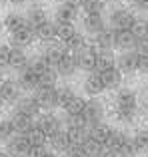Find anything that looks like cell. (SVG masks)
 <instances>
[{"mask_svg": "<svg viewBox=\"0 0 148 157\" xmlns=\"http://www.w3.org/2000/svg\"><path fill=\"white\" fill-rule=\"evenodd\" d=\"M74 62H76L78 70H84V72H96V58H98V48L94 46H86L80 52H74Z\"/></svg>", "mask_w": 148, "mask_h": 157, "instance_id": "6da1fadb", "label": "cell"}, {"mask_svg": "<svg viewBox=\"0 0 148 157\" xmlns=\"http://www.w3.org/2000/svg\"><path fill=\"white\" fill-rule=\"evenodd\" d=\"M34 98L38 100V104L42 109H54V107H60V96H58V88L54 86H42L34 92Z\"/></svg>", "mask_w": 148, "mask_h": 157, "instance_id": "7a4b0ae2", "label": "cell"}, {"mask_svg": "<svg viewBox=\"0 0 148 157\" xmlns=\"http://www.w3.org/2000/svg\"><path fill=\"white\" fill-rule=\"evenodd\" d=\"M110 26L114 30H130L132 24L136 22V16L128 10V8H114L110 12Z\"/></svg>", "mask_w": 148, "mask_h": 157, "instance_id": "3957f363", "label": "cell"}, {"mask_svg": "<svg viewBox=\"0 0 148 157\" xmlns=\"http://www.w3.org/2000/svg\"><path fill=\"white\" fill-rule=\"evenodd\" d=\"M18 84L22 90H26V92H36V90L40 88V74L36 72L34 68H32L30 64H26L24 68L18 70Z\"/></svg>", "mask_w": 148, "mask_h": 157, "instance_id": "277c9868", "label": "cell"}, {"mask_svg": "<svg viewBox=\"0 0 148 157\" xmlns=\"http://www.w3.org/2000/svg\"><path fill=\"white\" fill-rule=\"evenodd\" d=\"M30 141H28L26 135L22 133H14L10 139L6 141V151L10 157H28L30 153Z\"/></svg>", "mask_w": 148, "mask_h": 157, "instance_id": "5b68a950", "label": "cell"}, {"mask_svg": "<svg viewBox=\"0 0 148 157\" xmlns=\"http://www.w3.org/2000/svg\"><path fill=\"white\" fill-rule=\"evenodd\" d=\"M84 117L88 121V125H94V123H100L104 121V105L98 98H90L86 100V105H84Z\"/></svg>", "mask_w": 148, "mask_h": 157, "instance_id": "8992f818", "label": "cell"}, {"mask_svg": "<svg viewBox=\"0 0 148 157\" xmlns=\"http://www.w3.org/2000/svg\"><path fill=\"white\" fill-rule=\"evenodd\" d=\"M116 68L122 74H134L138 72V52L136 50H126L120 52V56L116 58Z\"/></svg>", "mask_w": 148, "mask_h": 157, "instance_id": "52a82bcc", "label": "cell"}, {"mask_svg": "<svg viewBox=\"0 0 148 157\" xmlns=\"http://www.w3.org/2000/svg\"><path fill=\"white\" fill-rule=\"evenodd\" d=\"M0 98L6 104H16L22 98V88H20L18 80H2V84H0Z\"/></svg>", "mask_w": 148, "mask_h": 157, "instance_id": "ba28073f", "label": "cell"}, {"mask_svg": "<svg viewBox=\"0 0 148 157\" xmlns=\"http://www.w3.org/2000/svg\"><path fill=\"white\" fill-rule=\"evenodd\" d=\"M82 90H84V94H86V96H90V98L100 96V94L106 90L104 88V82H102L100 72H88L86 80L82 82Z\"/></svg>", "mask_w": 148, "mask_h": 157, "instance_id": "9c48e42d", "label": "cell"}, {"mask_svg": "<svg viewBox=\"0 0 148 157\" xmlns=\"http://www.w3.org/2000/svg\"><path fill=\"white\" fill-rule=\"evenodd\" d=\"M34 38H36L34 28H32L30 24H26L24 28H20V30H16V32L10 34V46L26 48V46H30V44L34 42Z\"/></svg>", "mask_w": 148, "mask_h": 157, "instance_id": "30bf717a", "label": "cell"}, {"mask_svg": "<svg viewBox=\"0 0 148 157\" xmlns=\"http://www.w3.org/2000/svg\"><path fill=\"white\" fill-rule=\"evenodd\" d=\"M36 125H38L40 129L48 135V137H52L54 133H58V131L62 129V121H60L54 113H42V115H38V117H36Z\"/></svg>", "mask_w": 148, "mask_h": 157, "instance_id": "8fae6325", "label": "cell"}, {"mask_svg": "<svg viewBox=\"0 0 148 157\" xmlns=\"http://www.w3.org/2000/svg\"><path fill=\"white\" fill-rule=\"evenodd\" d=\"M82 26H84L86 34L94 38V36L100 34L102 30H106L108 24H106V20H104V16H102V14H86L84 20H82Z\"/></svg>", "mask_w": 148, "mask_h": 157, "instance_id": "7c38bea8", "label": "cell"}, {"mask_svg": "<svg viewBox=\"0 0 148 157\" xmlns=\"http://www.w3.org/2000/svg\"><path fill=\"white\" fill-rule=\"evenodd\" d=\"M34 117H30V115H26V113H20V111H16L14 109V113L10 115V125H12V129H14V133H22V135H26L28 131L34 127Z\"/></svg>", "mask_w": 148, "mask_h": 157, "instance_id": "4fadbf2b", "label": "cell"}, {"mask_svg": "<svg viewBox=\"0 0 148 157\" xmlns=\"http://www.w3.org/2000/svg\"><path fill=\"white\" fill-rule=\"evenodd\" d=\"M66 54H70V50H68L66 44L62 42V44H48V46L44 48L42 56H44V60H46L52 68H56V66H58V62L62 60Z\"/></svg>", "mask_w": 148, "mask_h": 157, "instance_id": "5bb4252c", "label": "cell"}, {"mask_svg": "<svg viewBox=\"0 0 148 157\" xmlns=\"http://www.w3.org/2000/svg\"><path fill=\"white\" fill-rule=\"evenodd\" d=\"M78 8L80 4H74V2H68V0H62V2L56 6V20L60 22H74L78 18Z\"/></svg>", "mask_w": 148, "mask_h": 157, "instance_id": "9a60e30c", "label": "cell"}, {"mask_svg": "<svg viewBox=\"0 0 148 157\" xmlns=\"http://www.w3.org/2000/svg\"><path fill=\"white\" fill-rule=\"evenodd\" d=\"M138 40L134 38V34L130 30H114V48L120 52L134 50Z\"/></svg>", "mask_w": 148, "mask_h": 157, "instance_id": "2e32d148", "label": "cell"}, {"mask_svg": "<svg viewBox=\"0 0 148 157\" xmlns=\"http://www.w3.org/2000/svg\"><path fill=\"white\" fill-rule=\"evenodd\" d=\"M14 105H16V111L26 113V115H30V117H38L40 109H42L40 104H38V100H36L34 96H22Z\"/></svg>", "mask_w": 148, "mask_h": 157, "instance_id": "e0dca14e", "label": "cell"}, {"mask_svg": "<svg viewBox=\"0 0 148 157\" xmlns=\"http://www.w3.org/2000/svg\"><path fill=\"white\" fill-rule=\"evenodd\" d=\"M48 141H50V147L56 151V153H62V155L74 145V143L70 141V137H68L66 129H60L58 133H54L52 137H48Z\"/></svg>", "mask_w": 148, "mask_h": 157, "instance_id": "ac0fdd59", "label": "cell"}, {"mask_svg": "<svg viewBox=\"0 0 148 157\" xmlns=\"http://www.w3.org/2000/svg\"><path fill=\"white\" fill-rule=\"evenodd\" d=\"M100 76H102V82H104V88H106V90H116L118 86L122 84V78H124V74H122L120 70L116 68V66H112V68L100 72Z\"/></svg>", "mask_w": 148, "mask_h": 157, "instance_id": "d6986e66", "label": "cell"}, {"mask_svg": "<svg viewBox=\"0 0 148 157\" xmlns=\"http://www.w3.org/2000/svg\"><path fill=\"white\" fill-rule=\"evenodd\" d=\"M92 44L98 48V50H112L114 48V28H106V30H102L100 34L94 36Z\"/></svg>", "mask_w": 148, "mask_h": 157, "instance_id": "ffe728a7", "label": "cell"}, {"mask_svg": "<svg viewBox=\"0 0 148 157\" xmlns=\"http://www.w3.org/2000/svg\"><path fill=\"white\" fill-rule=\"evenodd\" d=\"M76 70H78V66H76V62H74L72 54H66V56L58 62V66H56V72H58L60 78H72L74 74H76Z\"/></svg>", "mask_w": 148, "mask_h": 157, "instance_id": "44dd1931", "label": "cell"}, {"mask_svg": "<svg viewBox=\"0 0 148 157\" xmlns=\"http://www.w3.org/2000/svg\"><path fill=\"white\" fill-rule=\"evenodd\" d=\"M26 24H28L26 16L18 14V12H8V14L4 16V28H6L10 34L16 32V30H20V28H24Z\"/></svg>", "mask_w": 148, "mask_h": 157, "instance_id": "7402d4cb", "label": "cell"}, {"mask_svg": "<svg viewBox=\"0 0 148 157\" xmlns=\"http://www.w3.org/2000/svg\"><path fill=\"white\" fill-rule=\"evenodd\" d=\"M136 105H138V100H136V94H134L132 90H128V88L118 90L116 107H132V109H136Z\"/></svg>", "mask_w": 148, "mask_h": 157, "instance_id": "603a6c76", "label": "cell"}, {"mask_svg": "<svg viewBox=\"0 0 148 157\" xmlns=\"http://www.w3.org/2000/svg\"><path fill=\"white\" fill-rule=\"evenodd\" d=\"M36 32V38L42 40V42H52V40L56 38V24L50 22V20H46V22H42L40 26L34 28Z\"/></svg>", "mask_w": 148, "mask_h": 157, "instance_id": "cb8c5ba5", "label": "cell"}, {"mask_svg": "<svg viewBox=\"0 0 148 157\" xmlns=\"http://www.w3.org/2000/svg\"><path fill=\"white\" fill-rule=\"evenodd\" d=\"M112 127L108 125V123H104V121H100V123H94V125H90V135H92L94 139H98V141L104 145L106 141H108V137L112 135Z\"/></svg>", "mask_w": 148, "mask_h": 157, "instance_id": "d4e9b609", "label": "cell"}, {"mask_svg": "<svg viewBox=\"0 0 148 157\" xmlns=\"http://www.w3.org/2000/svg\"><path fill=\"white\" fill-rule=\"evenodd\" d=\"M26 20H28V24H30L32 28H36V26H40L42 22H46L48 14H46V10H44L42 6H30L28 12H26Z\"/></svg>", "mask_w": 148, "mask_h": 157, "instance_id": "484cf974", "label": "cell"}, {"mask_svg": "<svg viewBox=\"0 0 148 157\" xmlns=\"http://www.w3.org/2000/svg\"><path fill=\"white\" fill-rule=\"evenodd\" d=\"M80 147H82V151H84L88 157H98L102 151H104V145H102L98 139H94L90 133H88V137H86L84 141L80 143Z\"/></svg>", "mask_w": 148, "mask_h": 157, "instance_id": "4316f807", "label": "cell"}, {"mask_svg": "<svg viewBox=\"0 0 148 157\" xmlns=\"http://www.w3.org/2000/svg\"><path fill=\"white\" fill-rule=\"evenodd\" d=\"M116 66V58H114L112 50H98L96 58V72H104V70Z\"/></svg>", "mask_w": 148, "mask_h": 157, "instance_id": "83f0119b", "label": "cell"}, {"mask_svg": "<svg viewBox=\"0 0 148 157\" xmlns=\"http://www.w3.org/2000/svg\"><path fill=\"white\" fill-rule=\"evenodd\" d=\"M66 133L70 137V141L74 145H80L90 133V127H84V125H66Z\"/></svg>", "mask_w": 148, "mask_h": 157, "instance_id": "f1b7e54d", "label": "cell"}, {"mask_svg": "<svg viewBox=\"0 0 148 157\" xmlns=\"http://www.w3.org/2000/svg\"><path fill=\"white\" fill-rule=\"evenodd\" d=\"M28 62H30V60H28V56L24 54L22 48H18V46H10V68L20 70V68H24Z\"/></svg>", "mask_w": 148, "mask_h": 157, "instance_id": "f546056e", "label": "cell"}, {"mask_svg": "<svg viewBox=\"0 0 148 157\" xmlns=\"http://www.w3.org/2000/svg\"><path fill=\"white\" fill-rule=\"evenodd\" d=\"M56 40H60V42H66L70 36L76 34V28H74V22H60V20H56Z\"/></svg>", "mask_w": 148, "mask_h": 157, "instance_id": "4dcf8cb0", "label": "cell"}, {"mask_svg": "<svg viewBox=\"0 0 148 157\" xmlns=\"http://www.w3.org/2000/svg\"><path fill=\"white\" fill-rule=\"evenodd\" d=\"M64 44H66V48L70 50V54H74V52H80L82 48H86V46H88V40H86V36H84V34L76 32V34L70 36V38H68Z\"/></svg>", "mask_w": 148, "mask_h": 157, "instance_id": "1f68e13d", "label": "cell"}, {"mask_svg": "<svg viewBox=\"0 0 148 157\" xmlns=\"http://www.w3.org/2000/svg\"><path fill=\"white\" fill-rule=\"evenodd\" d=\"M80 6L84 14H102L106 8V0H82Z\"/></svg>", "mask_w": 148, "mask_h": 157, "instance_id": "d6a6232c", "label": "cell"}, {"mask_svg": "<svg viewBox=\"0 0 148 157\" xmlns=\"http://www.w3.org/2000/svg\"><path fill=\"white\" fill-rule=\"evenodd\" d=\"M126 139H128V135H124L122 131H116V129H114L112 135L108 137V141L104 143V147H106V149H110V151H116V153H118V149L122 147V143H124Z\"/></svg>", "mask_w": 148, "mask_h": 157, "instance_id": "836d02e7", "label": "cell"}, {"mask_svg": "<svg viewBox=\"0 0 148 157\" xmlns=\"http://www.w3.org/2000/svg\"><path fill=\"white\" fill-rule=\"evenodd\" d=\"M26 137H28V141H30V145H46V141H48V135L44 133L36 123H34V127L26 133Z\"/></svg>", "mask_w": 148, "mask_h": 157, "instance_id": "e575fe53", "label": "cell"}, {"mask_svg": "<svg viewBox=\"0 0 148 157\" xmlns=\"http://www.w3.org/2000/svg\"><path fill=\"white\" fill-rule=\"evenodd\" d=\"M84 105H86V100H82V98L74 96L68 104H64V111H66V115H76V113H82L84 111Z\"/></svg>", "mask_w": 148, "mask_h": 157, "instance_id": "d590c367", "label": "cell"}, {"mask_svg": "<svg viewBox=\"0 0 148 157\" xmlns=\"http://www.w3.org/2000/svg\"><path fill=\"white\" fill-rule=\"evenodd\" d=\"M130 32L134 34V38H136V40H146V38H148V20L136 18V22L132 24Z\"/></svg>", "mask_w": 148, "mask_h": 157, "instance_id": "8d00e7d4", "label": "cell"}, {"mask_svg": "<svg viewBox=\"0 0 148 157\" xmlns=\"http://www.w3.org/2000/svg\"><path fill=\"white\" fill-rule=\"evenodd\" d=\"M136 117V109L132 107H116V119L120 123H132Z\"/></svg>", "mask_w": 148, "mask_h": 157, "instance_id": "74e56055", "label": "cell"}, {"mask_svg": "<svg viewBox=\"0 0 148 157\" xmlns=\"http://www.w3.org/2000/svg\"><path fill=\"white\" fill-rule=\"evenodd\" d=\"M132 141H134V145H136L138 153H146L148 151V129L138 131V133L132 137Z\"/></svg>", "mask_w": 148, "mask_h": 157, "instance_id": "f35d334b", "label": "cell"}, {"mask_svg": "<svg viewBox=\"0 0 148 157\" xmlns=\"http://www.w3.org/2000/svg\"><path fill=\"white\" fill-rule=\"evenodd\" d=\"M118 155L120 157H136L138 155V149H136V145H134L132 137H128L124 143H122V147L118 149Z\"/></svg>", "mask_w": 148, "mask_h": 157, "instance_id": "ab89813d", "label": "cell"}, {"mask_svg": "<svg viewBox=\"0 0 148 157\" xmlns=\"http://www.w3.org/2000/svg\"><path fill=\"white\" fill-rule=\"evenodd\" d=\"M56 78H60L58 72H56V68H48L44 74H40V88H42V86H54Z\"/></svg>", "mask_w": 148, "mask_h": 157, "instance_id": "60d3db41", "label": "cell"}, {"mask_svg": "<svg viewBox=\"0 0 148 157\" xmlns=\"http://www.w3.org/2000/svg\"><path fill=\"white\" fill-rule=\"evenodd\" d=\"M14 135V129L10 125V119H0V141H8Z\"/></svg>", "mask_w": 148, "mask_h": 157, "instance_id": "b9f144b4", "label": "cell"}, {"mask_svg": "<svg viewBox=\"0 0 148 157\" xmlns=\"http://www.w3.org/2000/svg\"><path fill=\"white\" fill-rule=\"evenodd\" d=\"M58 96H60V107H62L64 104H68V101L72 100L76 94H74L72 88H68V86H64V88H58Z\"/></svg>", "mask_w": 148, "mask_h": 157, "instance_id": "7bdbcfd3", "label": "cell"}, {"mask_svg": "<svg viewBox=\"0 0 148 157\" xmlns=\"http://www.w3.org/2000/svg\"><path fill=\"white\" fill-rule=\"evenodd\" d=\"M6 66H10V46L0 44V68H6Z\"/></svg>", "mask_w": 148, "mask_h": 157, "instance_id": "ee69618b", "label": "cell"}, {"mask_svg": "<svg viewBox=\"0 0 148 157\" xmlns=\"http://www.w3.org/2000/svg\"><path fill=\"white\" fill-rule=\"evenodd\" d=\"M48 153L46 145H32L30 147V153H28V157H44Z\"/></svg>", "mask_w": 148, "mask_h": 157, "instance_id": "f6af8a7d", "label": "cell"}, {"mask_svg": "<svg viewBox=\"0 0 148 157\" xmlns=\"http://www.w3.org/2000/svg\"><path fill=\"white\" fill-rule=\"evenodd\" d=\"M138 72L148 74V54H140V52H138Z\"/></svg>", "mask_w": 148, "mask_h": 157, "instance_id": "bcb514c9", "label": "cell"}, {"mask_svg": "<svg viewBox=\"0 0 148 157\" xmlns=\"http://www.w3.org/2000/svg\"><path fill=\"white\" fill-rule=\"evenodd\" d=\"M64 157H88V155L82 151V147H80V145H72L70 149L64 153Z\"/></svg>", "mask_w": 148, "mask_h": 157, "instance_id": "7dc6e473", "label": "cell"}, {"mask_svg": "<svg viewBox=\"0 0 148 157\" xmlns=\"http://www.w3.org/2000/svg\"><path fill=\"white\" fill-rule=\"evenodd\" d=\"M130 2H132L134 6L138 8V10H142V12H148V0H130Z\"/></svg>", "mask_w": 148, "mask_h": 157, "instance_id": "c3c4849f", "label": "cell"}, {"mask_svg": "<svg viewBox=\"0 0 148 157\" xmlns=\"http://www.w3.org/2000/svg\"><path fill=\"white\" fill-rule=\"evenodd\" d=\"M98 157H120V155H118L116 151H110V149H106V147H104V151H102Z\"/></svg>", "mask_w": 148, "mask_h": 157, "instance_id": "681fc988", "label": "cell"}, {"mask_svg": "<svg viewBox=\"0 0 148 157\" xmlns=\"http://www.w3.org/2000/svg\"><path fill=\"white\" fill-rule=\"evenodd\" d=\"M44 157H58V155H56V151H48V153L44 155Z\"/></svg>", "mask_w": 148, "mask_h": 157, "instance_id": "f907efd6", "label": "cell"}, {"mask_svg": "<svg viewBox=\"0 0 148 157\" xmlns=\"http://www.w3.org/2000/svg\"><path fill=\"white\" fill-rule=\"evenodd\" d=\"M10 4H22V2H26V0H8Z\"/></svg>", "mask_w": 148, "mask_h": 157, "instance_id": "816d5d0a", "label": "cell"}, {"mask_svg": "<svg viewBox=\"0 0 148 157\" xmlns=\"http://www.w3.org/2000/svg\"><path fill=\"white\" fill-rule=\"evenodd\" d=\"M0 157H10V155H8V151H0Z\"/></svg>", "mask_w": 148, "mask_h": 157, "instance_id": "f5cc1de1", "label": "cell"}, {"mask_svg": "<svg viewBox=\"0 0 148 157\" xmlns=\"http://www.w3.org/2000/svg\"><path fill=\"white\" fill-rule=\"evenodd\" d=\"M68 2H74V4H82V0H68Z\"/></svg>", "mask_w": 148, "mask_h": 157, "instance_id": "db71d44e", "label": "cell"}, {"mask_svg": "<svg viewBox=\"0 0 148 157\" xmlns=\"http://www.w3.org/2000/svg\"><path fill=\"white\" fill-rule=\"evenodd\" d=\"M2 80H4V78H2V68H0V84H2Z\"/></svg>", "mask_w": 148, "mask_h": 157, "instance_id": "11a10c76", "label": "cell"}, {"mask_svg": "<svg viewBox=\"0 0 148 157\" xmlns=\"http://www.w3.org/2000/svg\"><path fill=\"white\" fill-rule=\"evenodd\" d=\"M2 104H4V100H2V98H0V107H2Z\"/></svg>", "mask_w": 148, "mask_h": 157, "instance_id": "9f6ffc18", "label": "cell"}]
</instances>
